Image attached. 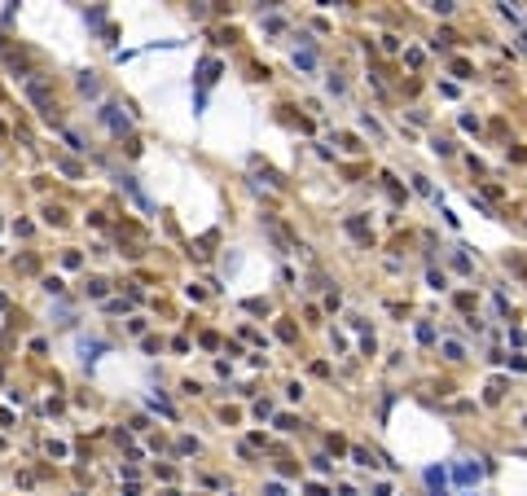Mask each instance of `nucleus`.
Returning <instances> with one entry per match:
<instances>
[{"label":"nucleus","mask_w":527,"mask_h":496,"mask_svg":"<svg viewBox=\"0 0 527 496\" xmlns=\"http://www.w3.org/2000/svg\"><path fill=\"white\" fill-rule=\"evenodd\" d=\"M457 479H462V483H475L479 470H475V465H462V470H457Z\"/></svg>","instance_id":"nucleus-1"}]
</instances>
